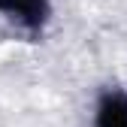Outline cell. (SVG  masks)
I'll use <instances>...</instances> for the list:
<instances>
[{
	"label": "cell",
	"mask_w": 127,
	"mask_h": 127,
	"mask_svg": "<svg viewBox=\"0 0 127 127\" xmlns=\"http://www.w3.org/2000/svg\"><path fill=\"white\" fill-rule=\"evenodd\" d=\"M0 9L21 18L30 27H39L45 18V0H0Z\"/></svg>",
	"instance_id": "1"
},
{
	"label": "cell",
	"mask_w": 127,
	"mask_h": 127,
	"mask_svg": "<svg viewBox=\"0 0 127 127\" xmlns=\"http://www.w3.org/2000/svg\"><path fill=\"white\" fill-rule=\"evenodd\" d=\"M97 127H127V97H106L97 115Z\"/></svg>",
	"instance_id": "2"
}]
</instances>
